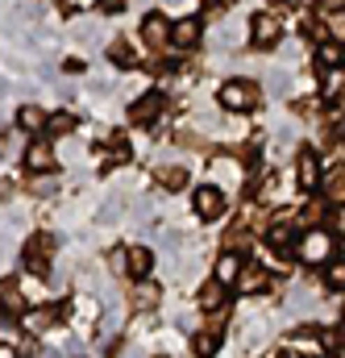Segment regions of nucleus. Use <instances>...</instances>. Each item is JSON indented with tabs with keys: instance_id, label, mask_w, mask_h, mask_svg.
I'll return each instance as SVG.
<instances>
[{
	"instance_id": "nucleus-1",
	"label": "nucleus",
	"mask_w": 345,
	"mask_h": 358,
	"mask_svg": "<svg viewBox=\"0 0 345 358\" xmlns=\"http://www.w3.org/2000/svg\"><path fill=\"white\" fill-rule=\"evenodd\" d=\"M333 229L329 225H316V229H308V234H300V246H295V259L300 263H308V267H329L333 263Z\"/></svg>"
},
{
	"instance_id": "nucleus-2",
	"label": "nucleus",
	"mask_w": 345,
	"mask_h": 358,
	"mask_svg": "<svg viewBox=\"0 0 345 358\" xmlns=\"http://www.w3.org/2000/svg\"><path fill=\"white\" fill-rule=\"evenodd\" d=\"M229 113H246V108H254L262 100V92L250 84V80H229V84H221V96H216Z\"/></svg>"
},
{
	"instance_id": "nucleus-3",
	"label": "nucleus",
	"mask_w": 345,
	"mask_h": 358,
	"mask_svg": "<svg viewBox=\"0 0 345 358\" xmlns=\"http://www.w3.org/2000/svg\"><path fill=\"white\" fill-rule=\"evenodd\" d=\"M250 38H254L258 50L279 46V38H283V21H279V13H254V21H250Z\"/></svg>"
},
{
	"instance_id": "nucleus-4",
	"label": "nucleus",
	"mask_w": 345,
	"mask_h": 358,
	"mask_svg": "<svg viewBox=\"0 0 345 358\" xmlns=\"http://www.w3.org/2000/svg\"><path fill=\"white\" fill-rule=\"evenodd\" d=\"M283 350H287V355H295V358H325V355H329L325 338H321V334H312V329L291 334V338L283 342Z\"/></svg>"
},
{
	"instance_id": "nucleus-5",
	"label": "nucleus",
	"mask_w": 345,
	"mask_h": 358,
	"mask_svg": "<svg viewBox=\"0 0 345 358\" xmlns=\"http://www.w3.org/2000/svg\"><path fill=\"white\" fill-rule=\"evenodd\" d=\"M0 313L4 317H25V287H21V279H0Z\"/></svg>"
},
{
	"instance_id": "nucleus-6",
	"label": "nucleus",
	"mask_w": 345,
	"mask_h": 358,
	"mask_svg": "<svg viewBox=\"0 0 345 358\" xmlns=\"http://www.w3.org/2000/svg\"><path fill=\"white\" fill-rule=\"evenodd\" d=\"M171 21L163 17V13H150L146 21H142V38H146V46H154V50H163V46H171Z\"/></svg>"
},
{
	"instance_id": "nucleus-7",
	"label": "nucleus",
	"mask_w": 345,
	"mask_h": 358,
	"mask_svg": "<svg viewBox=\"0 0 345 358\" xmlns=\"http://www.w3.org/2000/svg\"><path fill=\"white\" fill-rule=\"evenodd\" d=\"M50 255H54V238H50V234H34V238H29V246H25V267L42 275Z\"/></svg>"
},
{
	"instance_id": "nucleus-8",
	"label": "nucleus",
	"mask_w": 345,
	"mask_h": 358,
	"mask_svg": "<svg viewBox=\"0 0 345 358\" xmlns=\"http://www.w3.org/2000/svg\"><path fill=\"white\" fill-rule=\"evenodd\" d=\"M196 213L204 221H221L225 217V192L221 187H200L196 192Z\"/></svg>"
},
{
	"instance_id": "nucleus-9",
	"label": "nucleus",
	"mask_w": 345,
	"mask_h": 358,
	"mask_svg": "<svg viewBox=\"0 0 345 358\" xmlns=\"http://www.w3.org/2000/svg\"><path fill=\"white\" fill-rule=\"evenodd\" d=\"M159 300H163V287H159L154 279H138V283H133V292H129V304H133L138 313H154V308H159Z\"/></svg>"
},
{
	"instance_id": "nucleus-10",
	"label": "nucleus",
	"mask_w": 345,
	"mask_h": 358,
	"mask_svg": "<svg viewBox=\"0 0 345 358\" xmlns=\"http://www.w3.org/2000/svg\"><path fill=\"white\" fill-rule=\"evenodd\" d=\"M295 179H300V187H321V155H316L312 146L300 150V159H295Z\"/></svg>"
},
{
	"instance_id": "nucleus-11",
	"label": "nucleus",
	"mask_w": 345,
	"mask_h": 358,
	"mask_svg": "<svg viewBox=\"0 0 345 358\" xmlns=\"http://www.w3.org/2000/svg\"><path fill=\"white\" fill-rule=\"evenodd\" d=\"M25 167H29L34 176H46V171L54 167V150H50L46 142H29V146H25Z\"/></svg>"
},
{
	"instance_id": "nucleus-12",
	"label": "nucleus",
	"mask_w": 345,
	"mask_h": 358,
	"mask_svg": "<svg viewBox=\"0 0 345 358\" xmlns=\"http://www.w3.org/2000/svg\"><path fill=\"white\" fill-rule=\"evenodd\" d=\"M196 42H200V21H196V17L175 21V29H171V46L175 50H191Z\"/></svg>"
},
{
	"instance_id": "nucleus-13",
	"label": "nucleus",
	"mask_w": 345,
	"mask_h": 358,
	"mask_svg": "<svg viewBox=\"0 0 345 358\" xmlns=\"http://www.w3.org/2000/svg\"><path fill=\"white\" fill-rule=\"evenodd\" d=\"M163 108H167V100H163L159 92H150V96H142V100L133 104V121H138V125H150V121L163 117Z\"/></svg>"
},
{
	"instance_id": "nucleus-14",
	"label": "nucleus",
	"mask_w": 345,
	"mask_h": 358,
	"mask_svg": "<svg viewBox=\"0 0 345 358\" xmlns=\"http://www.w3.org/2000/svg\"><path fill=\"white\" fill-rule=\"evenodd\" d=\"M225 296H229V287H225L221 279H208V283L200 287V308H204V313H221V308H225Z\"/></svg>"
},
{
	"instance_id": "nucleus-15",
	"label": "nucleus",
	"mask_w": 345,
	"mask_h": 358,
	"mask_svg": "<svg viewBox=\"0 0 345 358\" xmlns=\"http://www.w3.org/2000/svg\"><path fill=\"white\" fill-rule=\"evenodd\" d=\"M242 271H246V263L233 255V250H225L221 259H216V279L225 283V287H237V279H242Z\"/></svg>"
},
{
	"instance_id": "nucleus-16",
	"label": "nucleus",
	"mask_w": 345,
	"mask_h": 358,
	"mask_svg": "<svg viewBox=\"0 0 345 358\" xmlns=\"http://www.w3.org/2000/svg\"><path fill=\"white\" fill-rule=\"evenodd\" d=\"M17 125H21L25 134H42V129L50 125V117H46L38 104H21V108H17Z\"/></svg>"
},
{
	"instance_id": "nucleus-17",
	"label": "nucleus",
	"mask_w": 345,
	"mask_h": 358,
	"mask_svg": "<svg viewBox=\"0 0 345 358\" xmlns=\"http://www.w3.org/2000/svg\"><path fill=\"white\" fill-rule=\"evenodd\" d=\"M266 242H270V246H274L279 255H295V246H300V238H295V229H291V225H283V221H279V225H270V234H266Z\"/></svg>"
},
{
	"instance_id": "nucleus-18",
	"label": "nucleus",
	"mask_w": 345,
	"mask_h": 358,
	"mask_svg": "<svg viewBox=\"0 0 345 358\" xmlns=\"http://www.w3.org/2000/svg\"><path fill=\"white\" fill-rule=\"evenodd\" d=\"M54 321H63V308H34V313L21 317V325H25L29 334H42V329H50Z\"/></svg>"
},
{
	"instance_id": "nucleus-19",
	"label": "nucleus",
	"mask_w": 345,
	"mask_h": 358,
	"mask_svg": "<svg viewBox=\"0 0 345 358\" xmlns=\"http://www.w3.org/2000/svg\"><path fill=\"white\" fill-rule=\"evenodd\" d=\"M270 287V275L262 267H254V263H246V271H242V279H237V292H246V296H254V292H266Z\"/></svg>"
},
{
	"instance_id": "nucleus-20",
	"label": "nucleus",
	"mask_w": 345,
	"mask_h": 358,
	"mask_svg": "<svg viewBox=\"0 0 345 358\" xmlns=\"http://www.w3.org/2000/svg\"><path fill=\"white\" fill-rule=\"evenodd\" d=\"M125 255H129V275H133V279H146V275H150V267H154L150 246H125Z\"/></svg>"
},
{
	"instance_id": "nucleus-21",
	"label": "nucleus",
	"mask_w": 345,
	"mask_h": 358,
	"mask_svg": "<svg viewBox=\"0 0 345 358\" xmlns=\"http://www.w3.org/2000/svg\"><path fill=\"white\" fill-rule=\"evenodd\" d=\"M325 200H333V204L345 208V167H337V171L325 176Z\"/></svg>"
},
{
	"instance_id": "nucleus-22",
	"label": "nucleus",
	"mask_w": 345,
	"mask_h": 358,
	"mask_svg": "<svg viewBox=\"0 0 345 358\" xmlns=\"http://www.w3.org/2000/svg\"><path fill=\"white\" fill-rule=\"evenodd\" d=\"M345 63V55H342V46L337 42H325L321 50H316V67H325V71H337Z\"/></svg>"
},
{
	"instance_id": "nucleus-23",
	"label": "nucleus",
	"mask_w": 345,
	"mask_h": 358,
	"mask_svg": "<svg viewBox=\"0 0 345 358\" xmlns=\"http://www.w3.org/2000/svg\"><path fill=\"white\" fill-rule=\"evenodd\" d=\"M108 59H112L117 67H133V63H138V55H133V46H129L125 38H117V42L108 46Z\"/></svg>"
},
{
	"instance_id": "nucleus-24",
	"label": "nucleus",
	"mask_w": 345,
	"mask_h": 358,
	"mask_svg": "<svg viewBox=\"0 0 345 358\" xmlns=\"http://www.w3.org/2000/svg\"><path fill=\"white\" fill-rule=\"evenodd\" d=\"M325 287L329 292H345V259H333L325 267Z\"/></svg>"
},
{
	"instance_id": "nucleus-25",
	"label": "nucleus",
	"mask_w": 345,
	"mask_h": 358,
	"mask_svg": "<svg viewBox=\"0 0 345 358\" xmlns=\"http://www.w3.org/2000/svg\"><path fill=\"white\" fill-rule=\"evenodd\" d=\"M191 346H196V358H212L216 350H221L216 334H208V329H204V334H196V338H191Z\"/></svg>"
},
{
	"instance_id": "nucleus-26",
	"label": "nucleus",
	"mask_w": 345,
	"mask_h": 358,
	"mask_svg": "<svg viewBox=\"0 0 345 358\" xmlns=\"http://www.w3.org/2000/svg\"><path fill=\"white\" fill-rule=\"evenodd\" d=\"M159 179H163V187L179 192V187L187 183V171H183V167H163V171H159Z\"/></svg>"
},
{
	"instance_id": "nucleus-27",
	"label": "nucleus",
	"mask_w": 345,
	"mask_h": 358,
	"mask_svg": "<svg viewBox=\"0 0 345 358\" xmlns=\"http://www.w3.org/2000/svg\"><path fill=\"white\" fill-rule=\"evenodd\" d=\"M342 92H345V76L342 71H329V76H325V100H337Z\"/></svg>"
},
{
	"instance_id": "nucleus-28",
	"label": "nucleus",
	"mask_w": 345,
	"mask_h": 358,
	"mask_svg": "<svg viewBox=\"0 0 345 358\" xmlns=\"http://www.w3.org/2000/svg\"><path fill=\"white\" fill-rule=\"evenodd\" d=\"M46 129H50V134H71V129H75V117H71V113H54Z\"/></svg>"
},
{
	"instance_id": "nucleus-29",
	"label": "nucleus",
	"mask_w": 345,
	"mask_h": 358,
	"mask_svg": "<svg viewBox=\"0 0 345 358\" xmlns=\"http://www.w3.org/2000/svg\"><path fill=\"white\" fill-rule=\"evenodd\" d=\"M54 187H59V183H54L50 176H34L29 179V192H34V196H50Z\"/></svg>"
},
{
	"instance_id": "nucleus-30",
	"label": "nucleus",
	"mask_w": 345,
	"mask_h": 358,
	"mask_svg": "<svg viewBox=\"0 0 345 358\" xmlns=\"http://www.w3.org/2000/svg\"><path fill=\"white\" fill-rule=\"evenodd\" d=\"M325 25H329V34H333L337 42H345V13H329V21H325Z\"/></svg>"
},
{
	"instance_id": "nucleus-31",
	"label": "nucleus",
	"mask_w": 345,
	"mask_h": 358,
	"mask_svg": "<svg viewBox=\"0 0 345 358\" xmlns=\"http://www.w3.org/2000/svg\"><path fill=\"white\" fill-rule=\"evenodd\" d=\"M108 267L117 271V275H129V255H125V250H112V255H108Z\"/></svg>"
},
{
	"instance_id": "nucleus-32",
	"label": "nucleus",
	"mask_w": 345,
	"mask_h": 358,
	"mask_svg": "<svg viewBox=\"0 0 345 358\" xmlns=\"http://www.w3.org/2000/svg\"><path fill=\"white\" fill-rule=\"evenodd\" d=\"M100 8H104V13H121V8H125V0H100Z\"/></svg>"
},
{
	"instance_id": "nucleus-33",
	"label": "nucleus",
	"mask_w": 345,
	"mask_h": 358,
	"mask_svg": "<svg viewBox=\"0 0 345 358\" xmlns=\"http://www.w3.org/2000/svg\"><path fill=\"white\" fill-rule=\"evenodd\" d=\"M321 4H325L329 13H342V8H345V0H321Z\"/></svg>"
},
{
	"instance_id": "nucleus-34",
	"label": "nucleus",
	"mask_w": 345,
	"mask_h": 358,
	"mask_svg": "<svg viewBox=\"0 0 345 358\" xmlns=\"http://www.w3.org/2000/svg\"><path fill=\"white\" fill-rule=\"evenodd\" d=\"M8 196H13V183H8V179H0V200H8Z\"/></svg>"
},
{
	"instance_id": "nucleus-35",
	"label": "nucleus",
	"mask_w": 345,
	"mask_h": 358,
	"mask_svg": "<svg viewBox=\"0 0 345 358\" xmlns=\"http://www.w3.org/2000/svg\"><path fill=\"white\" fill-rule=\"evenodd\" d=\"M287 4H295V0H287Z\"/></svg>"
}]
</instances>
